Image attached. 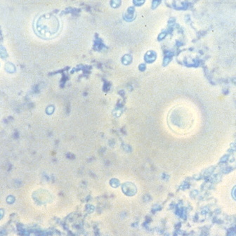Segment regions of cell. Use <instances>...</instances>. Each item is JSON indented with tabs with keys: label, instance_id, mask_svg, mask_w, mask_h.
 Segmentation results:
<instances>
[{
	"label": "cell",
	"instance_id": "1",
	"mask_svg": "<svg viewBox=\"0 0 236 236\" xmlns=\"http://www.w3.org/2000/svg\"><path fill=\"white\" fill-rule=\"evenodd\" d=\"M59 29V22L54 16H44L39 18L37 23V30L42 37H51L57 33Z\"/></svg>",
	"mask_w": 236,
	"mask_h": 236
},
{
	"label": "cell",
	"instance_id": "2",
	"mask_svg": "<svg viewBox=\"0 0 236 236\" xmlns=\"http://www.w3.org/2000/svg\"><path fill=\"white\" fill-rule=\"evenodd\" d=\"M123 193L127 196H134L137 192V188L134 183L131 182H126L122 185Z\"/></svg>",
	"mask_w": 236,
	"mask_h": 236
},
{
	"label": "cell",
	"instance_id": "4",
	"mask_svg": "<svg viewBox=\"0 0 236 236\" xmlns=\"http://www.w3.org/2000/svg\"><path fill=\"white\" fill-rule=\"evenodd\" d=\"M232 196L236 200V186H235L232 190Z\"/></svg>",
	"mask_w": 236,
	"mask_h": 236
},
{
	"label": "cell",
	"instance_id": "3",
	"mask_svg": "<svg viewBox=\"0 0 236 236\" xmlns=\"http://www.w3.org/2000/svg\"><path fill=\"white\" fill-rule=\"evenodd\" d=\"M110 184L113 188H117L119 185V181L116 179H112L110 181Z\"/></svg>",
	"mask_w": 236,
	"mask_h": 236
}]
</instances>
